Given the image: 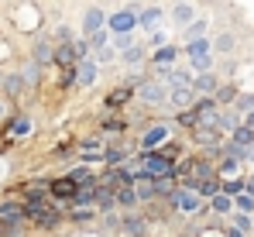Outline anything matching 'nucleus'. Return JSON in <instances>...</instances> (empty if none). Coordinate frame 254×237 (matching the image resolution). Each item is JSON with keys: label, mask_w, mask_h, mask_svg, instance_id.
Masks as SVG:
<instances>
[{"label": "nucleus", "mask_w": 254, "mask_h": 237, "mask_svg": "<svg viewBox=\"0 0 254 237\" xmlns=\"http://www.w3.org/2000/svg\"><path fill=\"white\" fill-rule=\"evenodd\" d=\"M96 224H100V231H96V234L121 237V213H117V210H114V213H100V217H96Z\"/></svg>", "instance_id": "nucleus-32"}, {"label": "nucleus", "mask_w": 254, "mask_h": 237, "mask_svg": "<svg viewBox=\"0 0 254 237\" xmlns=\"http://www.w3.org/2000/svg\"><path fill=\"white\" fill-rule=\"evenodd\" d=\"M151 189H155V199H162V203H169V196L179 189V182L172 179V175H165V179H151Z\"/></svg>", "instance_id": "nucleus-37"}, {"label": "nucleus", "mask_w": 254, "mask_h": 237, "mask_svg": "<svg viewBox=\"0 0 254 237\" xmlns=\"http://www.w3.org/2000/svg\"><path fill=\"white\" fill-rule=\"evenodd\" d=\"M10 24H14L21 35H42L45 10L38 3H17V7H10Z\"/></svg>", "instance_id": "nucleus-3"}, {"label": "nucleus", "mask_w": 254, "mask_h": 237, "mask_svg": "<svg viewBox=\"0 0 254 237\" xmlns=\"http://www.w3.org/2000/svg\"><path fill=\"white\" fill-rule=\"evenodd\" d=\"M137 158H141V175H144V179H165V175L175 172V165L165 161L158 152H137ZM172 179H175V175H172Z\"/></svg>", "instance_id": "nucleus-11"}, {"label": "nucleus", "mask_w": 254, "mask_h": 237, "mask_svg": "<svg viewBox=\"0 0 254 237\" xmlns=\"http://www.w3.org/2000/svg\"><path fill=\"white\" fill-rule=\"evenodd\" d=\"M179 52L186 59H203V55H213V45H210V38H196L189 45H179Z\"/></svg>", "instance_id": "nucleus-34"}, {"label": "nucleus", "mask_w": 254, "mask_h": 237, "mask_svg": "<svg viewBox=\"0 0 254 237\" xmlns=\"http://www.w3.org/2000/svg\"><path fill=\"white\" fill-rule=\"evenodd\" d=\"M169 138H175V124L172 120H151L137 131L134 141H137V152H158Z\"/></svg>", "instance_id": "nucleus-1"}, {"label": "nucleus", "mask_w": 254, "mask_h": 237, "mask_svg": "<svg viewBox=\"0 0 254 237\" xmlns=\"http://www.w3.org/2000/svg\"><path fill=\"white\" fill-rule=\"evenodd\" d=\"M213 45V59L220 55V59H234V52H237V35L234 31H220L216 38H210Z\"/></svg>", "instance_id": "nucleus-24"}, {"label": "nucleus", "mask_w": 254, "mask_h": 237, "mask_svg": "<svg viewBox=\"0 0 254 237\" xmlns=\"http://www.w3.org/2000/svg\"><path fill=\"white\" fill-rule=\"evenodd\" d=\"M144 45H148V55H151L155 48H165V45H169V31H155V35H148Z\"/></svg>", "instance_id": "nucleus-51"}, {"label": "nucleus", "mask_w": 254, "mask_h": 237, "mask_svg": "<svg viewBox=\"0 0 254 237\" xmlns=\"http://www.w3.org/2000/svg\"><path fill=\"white\" fill-rule=\"evenodd\" d=\"M158 155L165 158V161H172V165H175L179 158H186V155H189V145H186L182 138H169V141H165V145L158 148Z\"/></svg>", "instance_id": "nucleus-29"}, {"label": "nucleus", "mask_w": 254, "mask_h": 237, "mask_svg": "<svg viewBox=\"0 0 254 237\" xmlns=\"http://www.w3.org/2000/svg\"><path fill=\"white\" fill-rule=\"evenodd\" d=\"M144 79H148V69H127L124 76H121V86H127V89H137Z\"/></svg>", "instance_id": "nucleus-46"}, {"label": "nucleus", "mask_w": 254, "mask_h": 237, "mask_svg": "<svg viewBox=\"0 0 254 237\" xmlns=\"http://www.w3.org/2000/svg\"><path fill=\"white\" fill-rule=\"evenodd\" d=\"M72 55H76V62H86V59L93 55V52H89V41L76 38V41H72Z\"/></svg>", "instance_id": "nucleus-52"}, {"label": "nucleus", "mask_w": 254, "mask_h": 237, "mask_svg": "<svg viewBox=\"0 0 254 237\" xmlns=\"http://www.w3.org/2000/svg\"><path fill=\"white\" fill-rule=\"evenodd\" d=\"M237 117H248L254 110V93H237V100H234V107H230Z\"/></svg>", "instance_id": "nucleus-45"}, {"label": "nucleus", "mask_w": 254, "mask_h": 237, "mask_svg": "<svg viewBox=\"0 0 254 237\" xmlns=\"http://www.w3.org/2000/svg\"><path fill=\"white\" fill-rule=\"evenodd\" d=\"M10 117H14V103L7 96H0V124H7Z\"/></svg>", "instance_id": "nucleus-54"}, {"label": "nucleus", "mask_w": 254, "mask_h": 237, "mask_svg": "<svg viewBox=\"0 0 254 237\" xmlns=\"http://www.w3.org/2000/svg\"><path fill=\"white\" fill-rule=\"evenodd\" d=\"M234 127H241V117H237L230 107H227V110H220V117H216V134H220V138H223V134L230 138V131H234Z\"/></svg>", "instance_id": "nucleus-36"}, {"label": "nucleus", "mask_w": 254, "mask_h": 237, "mask_svg": "<svg viewBox=\"0 0 254 237\" xmlns=\"http://www.w3.org/2000/svg\"><path fill=\"white\" fill-rule=\"evenodd\" d=\"M192 114H196V127L216 131V117H220V107L213 103V96H199V100L192 103Z\"/></svg>", "instance_id": "nucleus-17"}, {"label": "nucleus", "mask_w": 254, "mask_h": 237, "mask_svg": "<svg viewBox=\"0 0 254 237\" xmlns=\"http://www.w3.org/2000/svg\"><path fill=\"white\" fill-rule=\"evenodd\" d=\"M206 28H210L206 17H199V21H192L189 28H182V45H189V41H196V38H206Z\"/></svg>", "instance_id": "nucleus-41"}, {"label": "nucleus", "mask_w": 254, "mask_h": 237, "mask_svg": "<svg viewBox=\"0 0 254 237\" xmlns=\"http://www.w3.org/2000/svg\"><path fill=\"white\" fill-rule=\"evenodd\" d=\"M206 210H210L213 217H230V213H234V199L220 193V196H213L210 203H206Z\"/></svg>", "instance_id": "nucleus-40"}, {"label": "nucleus", "mask_w": 254, "mask_h": 237, "mask_svg": "<svg viewBox=\"0 0 254 237\" xmlns=\"http://www.w3.org/2000/svg\"><path fill=\"white\" fill-rule=\"evenodd\" d=\"M55 89L59 93H69V89H76V66L72 69H55Z\"/></svg>", "instance_id": "nucleus-39"}, {"label": "nucleus", "mask_w": 254, "mask_h": 237, "mask_svg": "<svg viewBox=\"0 0 254 237\" xmlns=\"http://www.w3.org/2000/svg\"><path fill=\"white\" fill-rule=\"evenodd\" d=\"M76 237H103V234H96V231H79Z\"/></svg>", "instance_id": "nucleus-57"}, {"label": "nucleus", "mask_w": 254, "mask_h": 237, "mask_svg": "<svg viewBox=\"0 0 254 237\" xmlns=\"http://www.w3.org/2000/svg\"><path fill=\"white\" fill-rule=\"evenodd\" d=\"M179 55H182L179 45H172V41H169L165 48H155V52L148 55V69H172V66L179 62Z\"/></svg>", "instance_id": "nucleus-23"}, {"label": "nucleus", "mask_w": 254, "mask_h": 237, "mask_svg": "<svg viewBox=\"0 0 254 237\" xmlns=\"http://www.w3.org/2000/svg\"><path fill=\"white\" fill-rule=\"evenodd\" d=\"M96 210L89 206V210H65V224H72V227H79V231H93V224H96Z\"/></svg>", "instance_id": "nucleus-26"}, {"label": "nucleus", "mask_w": 254, "mask_h": 237, "mask_svg": "<svg viewBox=\"0 0 254 237\" xmlns=\"http://www.w3.org/2000/svg\"><path fill=\"white\" fill-rule=\"evenodd\" d=\"M76 196V186L65 179V175H52L48 179V199L55 203V206H62V210H69V203Z\"/></svg>", "instance_id": "nucleus-14"}, {"label": "nucleus", "mask_w": 254, "mask_h": 237, "mask_svg": "<svg viewBox=\"0 0 254 237\" xmlns=\"http://www.w3.org/2000/svg\"><path fill=\"white\" fill-rule=\"evenodd\" d=\"M100 66L93 62V59H86V62H76V89H93L96 82H100Z\"/></svg>", "instance_id": "nucleus-22"}, {"label": "nucleus", "mask_w": 254, "mask_h": 237, "mask_svg": "<svg viewBox=\"0 0 254 237\" xmlns=\"http://www.w3.org/2000/svg\"><path fill=\"white\" fill-rule=\"evenodd\" d=\"M137 155V141L127 134V138H121V141H110L107 145V155H103V168H121L127 158Z\"/></svg>", "instance_id": "nucleus-8"}, {"label": "nucleus", "mask_w": 254, "mask_h": 237, "mask_svg": "<svg viewBox=\"0 0 254 237\" xmlns=\"http://www.w3.org/2000/svg\"><path fill=\"white\" fill-rule=\"evenodd\" d=\"M220 193L230 199H237L244 193V175H237V179H220Z\"/></svg>", "instance_id": "nucleus-44"}, {"label": "nucleus", "mask_w": 254, "mask_h": 237, "mask_svg": "<svg viewBox=\"0 0 254 237\" xmlns=\"http://www.w3.org/2000/svg\"><path fill=\"white\" fill-rule=\"evenodd\" d=\"M28 59L31 62H38L42 69H52V59H55V45L48 35H35L31 45H28Z\"/></svg>", "instance_id": "nucleus-15"}, {"label": "nucleus", "mask_w": 254, "mask_h": 237, "mask_svg": "<svg viewBox=\"0 0 254 237\" xmlns=\"http://www.w3.org/2000/svg\"><path fill=\"white\" fill-rule=\"evenodd\" d=\"M162 21H165V7H141L137 10V28H141V35H155V31H162Z\"/></svg>", "instance_id": "nucleus-19"}, {"label": "nucleus", "mask_w": 254, "mask_h": 237, "mask_svg": "<svg viewBox=\"0 0 254 237\" xmlns=\"http://www.w3.org/2000/svg\"><path fill=\"white\" fill-rule=\"evenodd\" d=\"M241 124H244V127H251V131H254V110L248 114V117H241Z\"/></svg>", "instance_id": "nucleus-56"}, {"label": "nucleus", "mask_w": 254, "mask_h": 237, "mask_svg": "<svg viewBox=\"0 0 254 237\" xmlns=\"http://www.w3.org/2000/svg\"><path fill=\"white\" fill-rule=\"evenodd\" d=\"M7 59H14V48H10L7 41L0 38V69H3V62H7Z\"/></svg>", "instance_id": "nucleus-55"}, {"label": "nucleus", "mask_w": 254, "mask_h": 237, "mask_svg": "<svg viewBox=\"0 0 254 237\" xmlns=\"http://www.w3.org/2000/svg\"><path fill=\"white\" fill-rule=\"evenodd\" d=\"M86 41H89V52H96V48H107L110 45V35L100 31V35H93V38H86Z\"/></svg>", "instance_id": "nucleus-53"}, {"label": "nucleus", "mask_w": 254, "mask_h": 237, "mask_svg": "<svg viewBox=\"0 0 254 237\" xmlns=\"http://www.w3.org/2000/svg\"><path fill=\"white\" fill-rule=\"evenodd\" d=\"M100 31H107V10L96 7V3H89V7H83V14H79V38H93Z\"/></svg>", "instance_id": "nucleus-10"}, {"label": "nucleus", "mask_w": 254, "mask_h": 237, "mask_svg": "<svg viewBox=\"0 0 254 237\" xmlns=\"http://www.w3.org/2000/svg\"><path fill=\"white\" fill-rule=\"evenodd\" d=\"M234 213H244V217H254V199L248 193H241V196L234 199Z\"/></svg>", "instance_id": "nucleus-49"}, {"label": "nucleus", "mask_w": 254, "mask_h": 237, "mask_svg": "<svg viewBox=\"0 0 254 237\" xmlns=\"http://www.w3.org/2000/svg\"><path fill=\"white\" fill-rule=\"evenodd\" d=\"M0 172H3V161H0Z\"/></svg>", "instance_id": "nucleus-60"}, {"label": "nucleus", "mask_w": 254, "mask_h": 237, "mask_svg": "<svg viewBox=\"0 0 254 237\" xmlns=\"http://www.w3.org/2000/svg\"><path fill=\"white\" fill-rule=\"evenodd\" d=\"M93 134H100L107 145H110V141H121V138H127V134H130V120H127L124 114H100L96 131H93Z\"/></svg>", "instance_id": "nucleus-7"}, {"label": "nucleus", "mask_w": 254, "mask_h": 237, "mask_svg": "<svg viewBox=\"0 0 254 237\" xmlns=\"http://www.w3.org/2000/svg\"><path fill=\"white\" fill-rule=\"evenodd\" d=\"M251 224H254V217H251Z\"/></svg>", "instance_id": "nucleus-61"}, {"label": "nucleus", "mask_w": 254, "mask_h": 237, "mask_svg": "<svg viewBox=\"0 0 254 237\" xmlns=\"http://www.w3.org/2000/svg\"><path fill=\"white\" fill-rule=\"evenodd\" d=\"M89 59H93V62L100 66V73H103V69H110V66H117V52H114L110 45H107V48H96V52H93Z\"/></svg>", "instance_id": "nucleus-43"}, {"label": "nucleus", "mask_w": 254, "mask_h": 237, "mask_svg": "<svg viewBox=\"0 0 254 237\" xmlns=\"http://www.w3.org/2000/svg\"><path fill=\"white\" fill-rule=\"evenodd\" d=\"M3 220H24V203L17 196H10V193L0 196V224Z\"/></svg>", "instance_id": "nucleus-25"}, {"label": "nucleus", "mask_w": 254, "mask_h": 237, "mask_svg": "<svg viewBox=\"0 0 254 237\" xmlns=\"http://www.w3.org/2000/svg\"><path fill=\"white\" fill-rule=\"evenodd\" d=\"M117 66H124V69H148V45L144 41L130 45L127 52L117 55Z\"/></svg>", "instance_id": "nucleus-21"}, {"label": "nucleus", "mask_w": 254, "mask_h": 237, "mask_svg": "<svg viewBox=\"0 0 254 237\" xmlns=\"http://www.w3.org/2000/svg\"><path fill=\"white\" fill-rule=\"evenodd\" d=\"M17 76L24 79V86H28V93L35 96L38 89L45 86V79H48V73H45L38 62H31V59H21V66H17Z\"/></svg>", "instance_id": "nucleus-16"}, {"label": "nucleus", "mask_w": 254, "mask_h": 237, "mask_svg": "<svg viewBox=\"0 0 254 237\" xmlns=\"http://www.w3.org/2000/svg\"><path fill=\"white\" fill-rule=\"evenodd\" d=\"M227 141L248 152V148H254V131H251V127H244V124H241V127H234V131H230V138H227Z\"/></svg>", "instance_id": "nucleus-38"}, {"label": "nucleus", "mask_w": 254, "mask_h": 237, "mask_svg": "<svg viewBox=\"0 0 254 237\" xmlns=\"http://www.w3.org/2000/svg\"><path fill=\"white\" fill-rule=\"evenodd\" d=\"M3 127H7V138H10V141H28V138L35 134V127H38V124H35V117H31V114L14 110V117L7 120Z\"/></svg>", "instance_id": "nucleus-13"}, {"label": "nucleus", "mask_w": 254, "mask_h": 237, "mask_svg": "<svg viewBox=\"0 0 254 237\" xmlns=\"http://www.w3.org/2000/svg\"><path fill=\"white\" fill-rule=\"evenodd\" d=\"M172 124L182 127V131H192V127H196V114H192V110H179V114L172 117Z\"/></svg>", "instance_id": "nucleus-48"}, {"label": "nucleus", "mask_w": 254, "mask_h": 237, "mask_svg": "<svg viewBox=\"0 0 254 237\" xmlns=\"http://www.w3.org/2000/svg\"><path fill=\"white\" fill-rule=\"evenodd\" d=\"M230 227H234V231H241V234L248 237L254 231V224H251V217H244V213H234V217H230Z\"/></svg>", "instance_id": "nucleus-50"}, {"label": "nucleus", "mask_w": 254, "mask_h": 237, "mask_svg": "<svg viewBox=\"0 0 254 237\" xmlns=\"http://www.w3.org/2000/svg\"><path fill=\"white\" fill-rule=\"evenodd\" d=\"M134 103V89H127V86H110L107 93H103V100H100V107H103V114H124L127 107Z\"/></svg>", "instance_id": "nucleus-12"}, {"label": "nucleus", "mask_w": 254, "mask_h": 237, "mask_svg": "<svg viewBox=\"0 0 254 237\" xmlns=\"http://www.w3.org/2000/svg\"><path fill=\"white\" fill-rule=\"evenodd\" d=\"M144 3H127V7H117L114 14H107V35L117 38V35H134L137 31V10Z\"/></svg>", "instance_id": "nucleus-4"}, {"label": "nucleus", "mask_w": 254, "mask_h": 237, "mask_svg": "<svg viewBox=\"0 0 254 237\" xmlns=\"http://www.w3.org/2000/svg\"><path fill=\"white\" fill-rule=\"evenodd\" d=\"M220 82H223V79L216 76V73H203V76H192V93H196V100H199V96H213Z\"/></svg>", "instance_id": "nucleus-28"}, {"label": "nucleus", "mask_w": 254, "mask_h": 237, "mask_svg": "<svg viewBox=\"0 0 254 237\" xmlns=\"http://www.w3.org/2000/svg\"><path fill=\"white\" fill-rule=\"evenodd\" d=\"M117 210H124V213H134V210H137L134 189H117Z\"/></svg>", "instance_id": "nucleus-47"}, {"label": "nucleus", "mask_w": 254, "mask_h": 237, "mask_svg": "<svg viewBox=\"0 0 254 237\" xmlns=\"http://www.w3.org/2000/svg\"><path fill=\"white\" fill-rule=\"evenodd\" d=\"M0 237H3V234H0Z\"/></svg>", "instance_id": "nucleus-62"}, {"label": "nucleus", "mask_w": 254, "mask_h": 237, "mask_svg": "<svg viewBox=\"0 0 254 237\" xmlns=\"http://www.w3.org/2000/svg\"><path fill=\"white\" fill-rule=\"evenodd\" d=\"M220 141H223V138H220L216 131H206V127H192L186 145H196V148H199V155H210V152H216V148H220Z\"/></svg>", "instance_id": "nucleus-20"}, {"label": "nucleus", "mask_w": 254, "mask_h": 237, "mask_svg": "<svg viewBox=\"0 0 254 237\" xmlns=\"http://www.w3.org/2000/svg\"><path fill=\"white\" fill-rule=\"evenodd\" d=\"M62 227H65V210L55 206V203H48L42 213L31 220V231H38V234H55V231H62Z\"/></svg>", "instance_id": "nucleus-9"}, {"label": "nucleus", "mask_w": 254, "mask_h": 237, "mask_svg": "<svg viewBox=\"0 0 254 237\" xmlns=\"http://www.w3.org/2000/svg\"><path fill=\"white\" fill-rule=\"evenodd\" d=\"M237 93H241V89H237V82H234V79H227V82H220V86H216V93H213V103H216L220 110H227V107H234Z\"/></svg>", "instance_id": "nucleus-27"}, {"label": "nucleus", "mask_w": 254, "mask_h": 237, "mask_svg": "<svg viewBox=\"0 0 254 237\" xmlns=\"http://www.w3.org/2000/svg\"><path fill=\"white\" fill-rule=\"evenodd\" d=\"M165 100H169V89H165L162 82H155V79H144V82L134 89V103H137L141 110H148V114H155Z\"/></svg>", "instance_id": "nucleus-6"}, {"label": "nucleus", "mask_w": 254, "mask_h": 237, "mask_svg": "<svg viewBox=\"0 0 254 237\" xmlns=\"http://www.w3.org/2000/svg\"><path fill=\"white\" fill-rule=\"evenodd\" d=\"M48 38H52V45H72L79 35H76V28H72V24L55 21V24H52V31H48Z\"/></svg>", "instance_id": "nucleus-30"}, {"label": "nucleus", "mask_w": 254, "mask_h": 237, "mask_svg": "<svg viewBox=\"0 0 254 237\" xmlns=\"http://www.w3.org/2000/svg\"><path fill=\"white\" fill-rule=\"evenodd\" d=\"M165 206H169V213H175V217H189L192 224H196V220H203V217L210 213V210H206V203L196 196V193H189V189H175Z\"/></svg>", "instance_id": "nucleus-2"}, {"label": "nucleus", "mask_w": 254, "mask_h": 237, "mask_svg": "<svg viewBox=\"0 0 254 237\" xmlns=\"http://www.w3.org/2000/svg\"><path fill=\"white\" fill-rule=\"evenodd\" d=\"M72 155H76V165H103V155H107V141L100 138V134H86L76 141V148H72Z\"/></svg>", "instance_id": "nucleus-5"}, {"label": "nucleus", "mask_w": 254, "mask_h": 237, "mask_svg": "<svg viewBox=\"0 0 254 237\" xmlns=\"http://www.w3.org/2000/svg\"><path fill=\"white\" fill-rule=\"evenodd\" d=\"M93 193H96V186H79L72 203H69V210H89L93 206Z\"/></svg>", "instance_id": "nucleus-42"}, {"label": "nucleus", "mask_w": 254, "mask_h": 237, "mask_svg": "<svg viewBox=\"0 0 254 237\" xmlns=\"http://www.w3.org/2000/svg\"><path fill=\"white\" fill-rule=\"evenodd\" d=\"M175 237H196V234L192 231H182V234H175Z\"/></svg>", "instance_id": "nucleus-58"}, {"label": "nucleus", "mask_w": 254, "mask_h": 237, "mask_svg": "<svg viewBox=\"0 0 254 237\" xmlns=\"http://www.w3.org/2000/svg\"><path fill=\"white\" fill-rule=\"evenodd\" d=\"M196 103V93L192 89H169V107L179 114V110H192Z\"/></svg>", "instance_id": "nucleus-31"}, {"label": "nucleus", "mask_w": 254, "mask_h": 237, "mask_svg": "<svg viewBox=\"0 0 254 237\" xmlns=\"http://www.w3.org/2000/svg\"><path fill=\"white\" fill-rule=\"evenodd\" d=\"M169 14H172V24H175V28H189V24L196 21V7H192V3H175Z\"/></svg>", "instance_id": "nucleus-33"}, {"label": "nucleus", "mask_w": 254, "mask_h": 237, "mask_svg": "<svg viewBox=\"0 0 254 237\" xmlns=\"http://www.w3.org/2000/svg\"><path fill=\"white\" fill-rule=\"evenodd\" d=\"M72 66H76L72 45H55V59H52V69H72Z\"/></svg>", "instance_id": "nucleus-35"}, {"label": "nucleus", "mask_w": 254, "mask_h": 237, "mask_svg": "<svg viewBox=\"0 0 254 237\" xmlns=\"http://www.w3.org/2000/svg\"><path fill=\"white\" fill-rule=\"evenodd\" d=\"M248 161H254V148H248Z\"/></svg>", "instance_id": "nucleus-59"}, {"label": "nucleus", "mask_w": 254, "mask_h": 237, "mask_svg": "<svg viewBox=\"0 0 254 237\" xmlns=\"http://www.w3.org/2000/svg\"><path fill=\"white\" fill-rule=\"evenodd\" d=\"M121 237H151V224L141 217V210L121 213Z\"/></svg>", "instance_id": "nucleus-18"}]
</instances>
